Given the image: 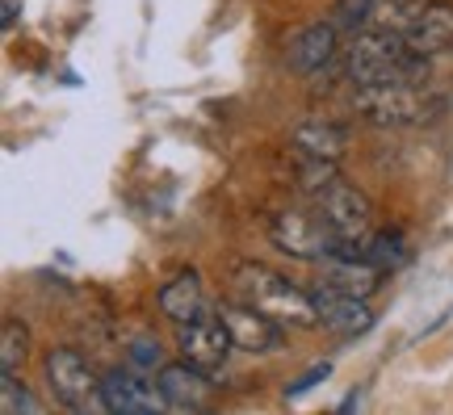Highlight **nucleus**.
I'll return each mask as SVG.
<instances>
[{"mask_svg": "<svg viewBox=\"0 0 453 415\" xmlns=\"http://www.w3.org/2000/svg\"><path fill=\"white\" fill-rule=\"evenodd\" d=\"M235 294H240L248 306H257L265 315H273L277 323L286 327H319V311H315V298L307 289H298L290 277H281L269 265H257V260H243L235 265Z\"/></svg>", "mask_w": 453, "mask_h": 415, "instance_id": "nucleus-1", "label": "nucleus"}, {"mask_svg": "<svg viewBox=\"0 0 453 415\" xmlns=\"http://www.w3.org/2000/svg\"><path fill=\"white\" fill-rule=\"evenodd\" d=\"M424 55L407 47L403 30H361L349 42V81L361 84H390V81H407L420 84L416 76L424 72Z\"/></svg>", "mask_w": 453, "mask_h": 415, "instance_id": "nucleus-2", "label": "nucleus"}, {"mask_svg": "<svg viewBox=\"0 0 453 415\" xmlns=\"http://www.w3.org/2000/svg\"><path fill=\"white\" fill-rule=\"evenodd\" d=\"M353 110L370 122V127H416L437 113V101H428L424 88L407 81L390 84H361L353 96Z\"/></svg>", "mask_w": 453, "mask_h": 415, "instance_id": "nucleus-3", "label": "nucleus"}, {"mask_svg": "<svg viewBox=\"0 0 453 415\" xmlns=\"http://www.w3.org/2000/svg\"><path fill=\"white\" fill-rule=\"evenodd\" d=\"M315 210L336 231V240H340L336 256H365V243L373 235V206L365 193L336 176L324 193H315Z\"/></svg>", "mask_w": 453, "mask_h": 415, "instance_id": "nucleus-4", "label": "nucleus"}, {"mask_svg": "<svg viewBox=\"0 0 453 415\" xmlns=\"http://www.w3.org/2000/svg\"><path fill=\"white\" fill-rule=\"evenodd\" d=\"M273 243L294 260H332L340 252V240L332 223H327L319 210H281L269 227Z\"/></svg>", "mask_w": 453, "mask_h": 415, "instance_id": "nucleus-5", "label": "nucleus"}, {"mask_svg": "<svg viewBox=\"0 0 453 415\" xmlns=\"http://www.w3.org/2000/svg\"><path fill=\"white\" fill-rule=\"evenodd\" d=\"M47 382L67 411H76V415L110 411V407H105V395H101V378L88 369V361H84L76 349L47 352Z\"/></svg>", "mask_w": 453, "mask_h": 415, "instance_id": "nucleus-6", "label": "nucleus"}, {"mask_svg": "<svg viewBox=\"0 0 453 415\" xmlns=\"http://www.w3.org/2000/svg\"><path fill=\"white\" fill-rule=\"evenodd\" d=\"M177 349L180 357L189 361V365L206 369V373H219V369L226 365V357H231V332L223 327V319H219V306H206L202 315H194V319L177 323Z\"/></svg>", "mask_w": 453, "mask_h": 415, "instance_id": "nucleus-7", "label": "nucleus"}, {"mask_svg": "<svg viewBox=\"0 0 453 415\" xmlns=\"http://www.w3.org/2000/svg\"><path fill=\"white\" fill-rule=\"evenodd\" d=\"M101 395H105V407L110 415H160L168 411V399H164L160 386H151L143 378V369H110L101 378Z\"/></svg>", "mask_w": 453, "mask_h": 415, "instance_id": "nucleus-8", "label": "nucleus"}, {"mask_svg": "<svg viewBox=\"0 0 453 415\" xmlns=\"http://www.w3.org/2000/svg\"><path fill=\"white\" fill-rule=\"evenodd\" d=\"M219 319H223V327L231 332V344H235L240 352L260 357V352L281 349V327H286V323H277L273 315H265V311H257V306H248L243 298L240 303L219 306Z\"/></svg>", "mask_w": 453, "mask_h": 415, "instance_id": "nucleus-9", "label": "nucleus"}, {"mask_svg": "<svg viewBox=\"0 0 453 415\" xmlns=\"http://www.w3.org/2000/svg\"><path fill=\"white\" fill-rule=\"evenodd\" d=\"M156 386H160L164 399H168V411H206L214 395L211 373L189 365L185 357H180L177 365L156 369Z\"/></svg>", "mask_w": 453, "mask_h": 415, "instance_id": "nucleus-10", "label": "nucleus"}, {"mask_svg": "<svg viewBox=\"0 0 453 415\" xmlns=\"http://www.w3.org/2000/svg\"><path fill=\"white\" fill-rule=\"evenodd\" d=\"M340 50V26L336 21H311L290 38L286 47V64L298 72V76H315L324 72Z\"/></svg>", "mask_w": 453, "mask_h": 415, "instance_id": "nucleus-11", "label": "nucleus"}, {"mask_svg": "<svg viewBox=\"0 0 453 415\" xmlns=\"http://www.w3.org/2000/svg\"><path fill=\"white\" fill-rule=\"evenodd\" d=\"M403 38H407V47L416 50V55H424V59L449 50L453 47V4L428 0L424 9H416V13L407 17Z\"/></svg>", "mask_w": 453, "mask_h": 415, "instance_id": "nucleus-12", "label": "nucleus"}, {"mask_svg": "<svg viewBox=\"0 0 453 415\" xmlns=\"http://www.w3.org/2000/svg\"><path fill=\"white\" fill-rule=\"evenodd\" d=\"M315 298V311H319V323L327 332L336 335H361L373 327V311L365 306V298H349V294H336L327 286H315L311 289Z\"/></svg>", "mask_w": 453, "mask_h": 415, "instance_id": "nucleus-13", "label": "nucleus"}, {"mask_svg": "<svg viewBox=\"0 0 453 415\" xmlns=\"http://www.w3.org/2000/svg\"><path fill=\"white\" fill-rule=\"evenodd\" d=\"M382 273L387 269H378L370 256H332V260H324L319 286L349 294V298H370L373 289L382 286Z\"/></svg>", "mask_w": 453, "mask_h": 415, "instance_id": "nucleus-14", "label": "nucleus"}, {"mask_svg": "<svg viewBox=\"0 0 453 415\" xmlns=\"http://www.w3.org/2000/svg\"><path fill=\"white\" fill-rule=\"evenodd\" d=\"M290 143H294V151H298V160H332L336 164L340 156L349 151V130L340 127V122H324V118H315V122L294 127Z\"/></svg>", "mask_w": 453, "mask_h": 415, "instance_id": "nucleus-15", "label": "nucleus"}, {"mask_svg": "<svg viewBox=\"0 0 453 415\" xmlns=\"http://www.w3.org/2000/svg\"><path fill=\"white\" fill-rule=\"evenodd\" d=\"M156 306H160L164 319H173V323H185V319H194V315H202V311H206V298H202V277H197L194 269L177 273V277L156 294Z\"/></svg>", "mask_w": 453, "mask_h": 415, "instance_id": "nucleus-16", "label": "nucleus"}, {"mask_svg": "<svg viewBox=\"0 0 453 415\" xmlns=\"http://www.w3.org/2000/svg\"><path fill=\"white\" fill-rule=\"evenodd\" d=\"M30 357V332L21 319H4L0 327V373H17Z\"/></svg>", "mask_w": 453, "mask_h": 415, "instance_id": "nucleus-17", "label": "nucleus"}, {"mask_svg": "<svg viewBox=\"0 0 453 415\" xmlns=\"http://www.w3.org/2000/svg\"><path fill=\"white\" fill-rule=\"evenodd\" d=\"M365 256H370L378 269H399V265H407V243H403V235L378 231V235H370V243H365Z\"/></svg>", "mask_w": 453, "mask_h": 415, "instance_id": "nucleus-18", "label": "nucleus"}, {"mask_svg": "<svg viewBox=\"0 0 453 415\" xmlns=\"http://www.w3.org/2000/svg\"><path fill=\"white\" fill-rule=\"evenodd\" d=\"M373 13H378V0H336L332 21H336L344 34H361L365 26H370Z\"/></svg>", "mask_w": 453, "mask_h": 415, "instance_id": "nucleus-19", "label": "nucleus"}, {"mask_svg": "<svg viewBox=\"0 0 453 415\" xmlns=\"http://www.w3.org/2000/svg\"><path fill=\"white\" fill-rule=\"evenodd\" d=\"M0 411L4 415H21V411H38L34 395L26 390V382L17 373H0Z\"/></svg>", "mask_w": 453, "mask_h": 415, "instance_id": "nucleus-20", "label": "nucleus"}, {"mask_svg": "<svg viewBox=\"0 0 453 415\" xmlns=\"http://www.w3.org/2000/svg\"><path fill=\"white\" fill-rule=\"evenodd\" d=\"M130 365H134V369H164L160 344H156L151 335H139V340L130 344Z\"/></svg>", "mask_w": 453, "mask_h": 415, "instance_id": "nucleus-21", "label": "nucleus"}, {"mask_svg": "<svg viewBox=\"0 0 453 415\" xmlns=\"http://www.w3.org/2000/svg\"><path fill=\"white\" fill-rule=\"evenodd\" d=\"M332 378V361H319V365H311L303 378H294L290 386H286V399H298V395H307V390H315L319 382H327Z\"/></svg>", "mask_w": 453, "mask_h": 415, "instance_id": "nucleus-22", "label": "nucleus"}, {"mask_svg": "<svg viewBox=\"0 0 453 415\" xmlns=\"http://www.w3.org/2000/svg\"><path fill=\"white\" fill-rule=\"evenodd\" d=\"M382 4V13H399V17H411L416 9H424L428 0H378Z\"/></svg>", "mask_w": 453, "mask_h": 415, "instance_id": "nucleus-23", "label": "nucleus"}, {"mask_svg": "<svg viewBox=\"0 0 453 415\" xmlns=\"http://www.w3.org/2000/svg\"><path fill=\"white\" fill-rule=\"evenodd\" d=\"M17 13H21L17 0H0V26H4V30H13L17 26Z\"/></svg>", "mask_w": 453, "mask_h": 415, "instance_id": "nucleus-24", "label": "nucleus"}]
</instances>
